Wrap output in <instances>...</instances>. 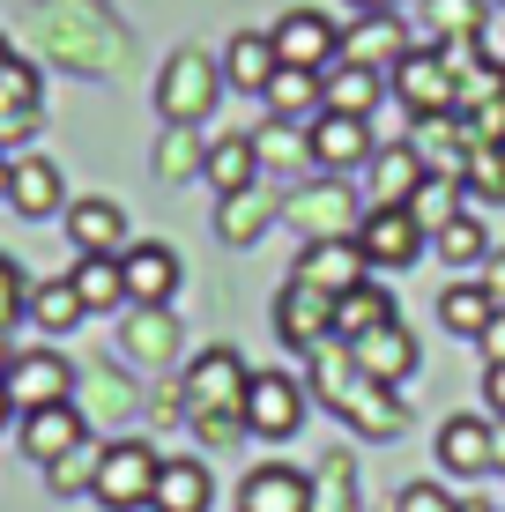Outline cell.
<instances>
[{"label":"cell","instance_id":"e0dca14e","mask_svg":"<svg viewBox=\"0 0 505 512\" xmlns=\"http://www.w3.org/2000/svg\"><path fill=\"white\" fill-rule=\"evenodd\" d=\"M52 45H60L75 67H112V52H119V30L104 23V15H90L82 0H67V8H52Z\"/></svg>","mask_w":505,"mask_h":512},{"label":"cell","instance_id":"7dc6e473","mask_svg":"<svg viewBox=\"0 0 505 512\" xmlns=\"http://www.w3.org/2000/svg\"><path fill=\"white\" fill-rule=\"evenodd\" d=\"M394 512H461L454 498H446V490L439 483H409L402 490V498H394Z\"/></svg>","mask_w":505,"mask_h":512},{"label":"cell","instance_id":"7a4b0ae2","mask_svg":"<svg viewBox=\"0 0 505 512\" xmlns=\"http://www.w3.org/2000/svg\"><path fill=\"white\" fill-rule=\"evenodd\" d=\"M156 446L149 438H112V446H97V475H90V498L104 512H142L156 498Z\"/></svg>","mask_w":505,"mask_h":512},{"label":"cell","instance_id":"681fc988","mask_svg":"<svg viewBox=\"0 0 505 512\" xmlns=\"http://www.w3.org/2000/svg\"><path fill=\"white\" fill-rule=\"evenodd\" d=\"M483 401H491V416H505V364L483 372Z\"/></svg>","mask_w":505,"mask_h":512},{"label":"cell","instance_id":"7bdbcfd3","mask_svg":"<svg viewBox=\"0 0 505 512\" xmlns=\"http://www.w3.org/2000/svg\"><path fill=\"white\" fill-rule=\"evenodd\" d=\"M253 156H260V171H290V164H312V141L290 127V119H268V127L253 134Z\"/></svg>","mask_w":505,"mask_h":512},{"label":"cell","instance_id":"cb8c5ba5","mask_svg":"<svg viewBox=\"0 0 505 512\" xmlns=\"http://www.w3.org/2000/svg\"><path fill=\"white\" fill-rule=\"evenodd\" d=\"M38 67L30 60H8L0 67V149H15V141L38 134Z\"/></svg>","mask_w":505,"mask_h":512},{"label":"cell","instance_id":"d4e9b609","mask_svg":"<svg viewBox=\"0 0 505 512\" xmlns=\"http://www.w3.org/2000/svg\"><path fill=\"white\" fill-rule=\"evenodd\" d=\"M498 297H491V282H446V290H439V327L446 334H461V342H483V327H491L498 320Z\"/></svg>","mask_w":505,"mask_h":512},{"label":"cell","instance_id":"f907efd6","mask_svg":"<svg viewBox=\"0 0 505 512\" xmlns=\"http://www.w3.org/2000/svg\"><path fill=\"white\" fill-rule=\"evenodd\" d=\"M483 357H491V364H505V312H498L491 327H483Z\"/></svg>","mask_w":505,"mask_h":512},{"label":"cell","instance_id":"816d5d0a","mask_svg":"<svg viewBox=\"0 0 505 512\" xmlns=\"http://www.w3.org/2000/svg\"><path fill=\"white\" fill-rule=\"evenodd\" d=\"M402 0H357V15H394Z\"/></svg>","mask_w":505,"mask_h":512},{"label":"cell","instance_id":"9f6ffc18","mask_svg":"<svg viewBox=\"0 0 505 512\" xmlns=\"http://www.w3.org/2000/svg\"><path fill=\"white\" fill-rule=\"evenodd\" d=\"M8 60H15V52H8V38H0V67H8Z\"/></svg>","mask_w":505,"mask_h":512},{"label":"cell","instance_id":"9c48e42d","mask_svg":"<svg viewBox=\"0 0 505 512\" xmlns=\"http://www.w3.org/2000/svg\"><path fill=\"white\" fill-rule=\"evenodd\" d=\"M424 231H416V216L409 208H364V223H357V253H364V268H409V260H424Z\"/></svg>","mask_w":505,"mask_h":512},{"label":"cell","instance_id":"52a82bcc","mask_svg":"<svg viewBox=\"0 0 505 512\" xmlns=\"http://www.w3.org/2000/svg\"><path fill=\"white\" fill-rule=\"evenodd\" d=\"M298 423H305V379H290V372H253L246 379V431L253 438L283 446Z\"/></svg>","mask_w":505,"mask_h":512},{"label":"cell","instance_id":"7402d4cb","mask_svg":"<svg viewBox=\"0 0 505 512\" xmlns=\"http://www.w3.org/2000/svg\"><path fill=\"white\" fill-rule=\"evenodd\" d=\"M491 446H498V431L483 416H446L439 423V468L446 475H498Z\"/></svg>","mask_w":505,"mask_h":512},{"label":"cell","instance_id":"e575fe53","mask_svg":"<svg viewBox=\"0 0 505 512\" xmlns=\"http://www.w3.org/2000/svg\"><path fill=\"white\" fill-rule=\"evenodd\" d=\"M387 320H394V297L379 290V282H357V290L335 297V342H357V334H372Z\"/></svg>","mask_w":505,"mask_h":512},{"label":"cell","instance_id":"8d00e7d4","mask_svg":"<svg viewBox=\"0 0 505 512\" xmlns=\"http://www.w3.org/2000/svg\"><path fill=\"white\" fill-rule=\"evenodd\" d=\"M461 193H468L461 179H439V171H431V179L409 193V216H416V231H424V238H439L446 223L461 216Z\"/></svg>","mask_w":505,"mask_h":512},{"label":"cell","instance_id":"db71d44e","mask_svg":"<svg viewBox=\"0 0 505 512\" xmlns=\"http://www.w3.org/2000/svg\"><path fill=\"white\" fill-rule=\"evenodd\" d=\"M8 416H15V401H8V386H0V431H8Z\"/></svg>","mask_w":505,"mask_h":512},{"label":"cell","instance_id":"74e56055","mask_svg":"<svg viewBox=\"0 0 505 512\" xmlns=\"http://www.w3.org/2000/svg\"><path fill=\"white\" fill-rule=\"evenodd\" d=\"M312 512H357V461L342 446L312 468Z\"/></svg>","mask_w":505,"mask_h":512},{"label":"cell","instance_id":"11a10c76","mask_svg":"<svg viewBox=\"0 0 505 512\" xmlns=\"http://www.w3.org/2000/svg\"><path fill=\"white\" fill-rule=\"evenodd\" d=\"M491 461H498V475H505V431H498V446H491Z\"/></svg>","mask_w":505,"mask_h":512},{"label":"cell","instance_id":"d6986e66","mask_svg":"<svg viewBox=\"0 0 505 512\" xmlns=\"http://www.w3.org/2000/svg\"><path fill=\"white\" fill-rule=\"evenodd\" d=\"M290 275H298V282H312V290H327V297H342V290H357V282H372V268H364V253H357V238L305 245Z\"/></svg>","mask_w":505,"mask_h":512},{"label":"cell","instance_id":"6f0895ef","mask_svg":"<svg viewBox=\"0 0 505 512\" xmlns=\"http://www.w3.org/2000/svg\"><path fill=\"white\" fill-rule=\"evenodd\" d=\"M461 512H491V505H461Z\"/></svg>","mask_w":505,"mask_h":512},{"label":"cell","instance_id":"d590c367","mask_svg":"<svg viewBox=\"0 0 505 512\" xmlns=\"http://www.w3.org/2000/svg\"><path fill=\"white\" fill-rule=\"evenodd\" d=\"M30 320H38L45 334H67V327H82V320H90V312H82L75 282H67V275H52V282H30Z\"/></svg>","mask_w":505,"mask_h":512},{"label":"cell","instance_id":"4316f807","mask_svg":"<svg viewBox=\"0 0 505 512\" xmlns=\"http://www.w3.org/2000/svg\"><path fill=\"white\" fill-rule=\"evenodd\" d=\"M364 171H372V208H409V193L431 179L424 156H416L409 141H402V149H372V164H364Z\"/></svg>","mask_w":505,"mask_h":512},{"label":"cell","instance_id":"ab89813d","mask_svg":"<svg viewBox=\"0 0 505 512\" xmlns=\"http://www.w3.org/2000/svg\"><path fill=\"white\" fill-rule=\"evenodd\" d=\"M357 386V357H350V342H320L312 349V394L327 401V409H342V394Z\"/></svg>","mask_w":505,"mask_h":512},{"label":"cell","instance_id":"f6af8a7d","mask_svg":"<svg viewBox=\"0 0 505 512\" xmlns=\"http://www.w3.org/2000/svg\"><path fill=\"white\" fill-rule=\"evenodd\" d=\"M45 475H52V490H60V498H75V490H90V475H97V446H75V453H67V461H52Z\"/></svg>","mask_w":505,"mask_h":512},{"label":"cell","instance_id":"f546056e","mask_svg":"<svg viewBox=\"0 0 505 512\" xmlns=\"http://www.w3.org/2000/svg\"><path fill=\"white\" fill-rule=\"evenodd\" d=\"M201 179L216 186V193H238V186L268 179V171H260V156H253V134H223V141H208V156H201Z\"/></svg>","mask_w":505,"mask_h":512},{"label":"cell","instance_id":"ffe728a7","mask_svg":"<svg viewBox=\"0 0 505 512\" xmlns=\"http://www.w3.org/2000/svg\"><path fill=\"white\" fill-rule=\"evenodd\" d=\"M335 416L350 423L357 438H402V431H409V409L394 401V386H379V379H364V372H357L350 394H342Z\"/></svg>","mask_w":505,"mask_h":512},{"label":"cell","instance_id":"603a6c76","mask_svg":"<svg viewBox=\"0 0 505 512\" xmlns=\"http://www.w3.org/2000/svg\"><path fill=\"white\" fill-rule=\"evenodd\" d=\"M60 216H67V238H75L82 253H127V245H134V238H127V208L104 201V193H90V201H67Z\"/></svg>","mask_w":505,"mask_h":512},{"label":"cell","instance_id":"680465c9","mask_svg":"<svg viewBox=\"0 0 505 512\" xmlns=\"http://www.w3.org/2000/svg\"><path fill=\"white\" fill-rule=\"evenodd\" d=\"M498 90H505V82H498Z\"/></svg>","mask_w":505,"mask_h":512},{"label":"cell","instance_id":"d6a6232c","mask_svg":"<svg viewBox=\"0 0 505 512\" xmlns=\"http://www.w3.org/2000/svg\"><path fill=\"white\" fill-rule=\"evenodd\" d=\"M260 97H268V112L290 119V127H312V119L327 112V104H320V75H305V67H275V82Z\"/></svg>","mask_w":505,"mask_h":512},{"label":"cell","instance_id":"ac0fdd59","mask_svg":"<svg viewBox=\"0 0 505 512\" xmlns=\"http://www.w3.org/2000/svg\"><path fill=\"white\" fill-rule=\"evenodd\" d=\"M350 357H357V372L364 379H379V386H402L416 372V334L402 320H387V327H372V334H357L350 342Z\"/></svg>","mask_w":505,"mask_h":512},{"label":"cell","instance_id":"8992f818","mask_svg":"<svg viewBox=\"0 0 505 512\" xmlns=\"http://www.w3.org/2000/svg\"><path fill=\"white\" fill-rule=\"evenodd\" d=\"M275 334H283V349L312 357L320 342H335V297L290 275V282H283V297H275Z\"/></svg>","mask_w":505,"mask_h":512},{"label":"cell","instance_id":"277c9868","mask_svg":"<svg viewBox=\"0 0 505 512\" xmlns=\"http://www.w3.org/2000/svg\"><path fill=\"white\" fill-rule=\"evenodd\" d=\"M283 223H290L305 245H327V238H357L364 208H357L350 179H305V186L283 193Z\"/></svg>","mask_w":505,"mask_h":512},{"label":"cell","instance_id":"9a60e30c","mask_svg":"<svg viewBox=\"0 0 505 512\" xmlns=\"http://www.w3.org/2000/svg\"><path fill=\"white\" fill-rule=\"evenodd\" d=\"M119 275H127V305H171L179 290V253L164 238H134L119 253Z\"/></svg>","mask_w":505,"mask_h":512},{"label":"cell","instance_id":"484cf974","mask_svg":"<svg viewBox=\"0 0 505 512\" xmlns=\"http://www.w3.org/2000/svg\"><path fill=\"white\" fill-rule=\"evenodd\" d=\"M275 67H283V60H275V38H268V30H238V38L223 45V82H231V90H246V97L268 90Z\"/></svg>","mask_w":505,"mask_h":512},{"label":"cell","instance_id":"8fae6325","mask_svg":"<svg viewBox=\"0 0 505 512\" xmlns=\"http://www.w3.org/2000/svg\"><path fill=\"white\" fill-rule=\"evenodd\" d=\"M15 438H23V453L38 468H52V461H67L75 446H90V416L75 409V401H52V409H23L15 416Z\"/></svg>","mask_w":505,"mask_h":512},{"label":"cell","instance_id":"83f0119b","mask_svg":"<svg viewBox=\"0 0 505 512\" xmlns=\"http://www.w3.org/2000/svg\"><path fill=\"white\" fill-rule=\"evenodd\" d=\"M416 15H424L431 45H476L491 30V0H424Z\"/></svg>","mask_w":505,"mask_h":512},{"label":"cell","instance_id":"ee69618b","mask_svg":"<svg viewBox=\"0 0 505 512\" xmlns=\"http://www.w3.org/2000/svg\"><path fill=\"white\" fill-rule=\"evenodd\" d=\"M82 416H104V423H127V416H134V386L119 379V372H97V379H90V409H82Z\"/></svg>","mask_w":505,"mask_h":512},{"label":"cell","instance_id":"1f68e13d","mask_svg":"<svg viewBox=\"0 0 505 512\" xmlns=\"http://www.w3.org/2000/svg\"><path fill=\"white\" fill-rule=\"evenodd\" d=\"M208 498H216V483H208L201 461H164V468H156L149 512H208Z\"/></svg>","mask_w":505,"mask_h":512},{"label":"cell","instance_id":"4fadbf2b","mask_svg":"<svg viewBox=\"0 0 505 512\" xmlns=\"http://www.w3.org/2000/svg\"><path fill=\"white\" fill-rule=\"evenodd\" d=\"M0 201H8L15 216L45 223V216H60V208H67V179H60L52 156H15V164L0 171Z\"/></svg>","mask_w":505,"mask_h":512},{"label":"cell","instance_id":"44dd1931","mask_svg":"<svg viewBox=\"0 0 505 512\" xmlns=\"http://www.w3.org/2000/svg\"><path fill=\"white\" fill-rule=\"evenodd\" d=\"M119 357H134V364H171V357H179V312H171V305H127Z\"/></svg>","mask_w":505,"mask_h":512},{"label":"cell","instance_id":"5b68a950","mask_svg":"<svg viewBox=\"0 0 505 512\" xmlns=\"http://www.w3.org/2000/svg\"><path fill=\"white\" fill-rule=\"evenodd\" d=\"M394 97H402L416 119H446V112H461V75H454V60H446L439 45H409L402 60H394Z\"/></svg>","mask_w":505,"mask_h":512},{"label":"cell","instance_id":"c3c4849f","mask_svg":"<svg viewBox=\"0 0 505 512\" xmlns=\"http://www.w3.org/2000/svg\"><path fill=\"white\" fill-rule=\"evenodd\" d=\"M194 431H201V446H223V453H231L238 438H246V416H194Z\"/></svg>","mask_w":505,"mask_h":512},{"label":"cell","instance_id":"ba28073f","mask_svg":"<svg viewBox=\"0 0 505 512\" xmlns=\"http://www.w3.org/2000/svg\"><path fill=\"white\" fill-rule=\"evenodd\" d=\"M268 38H275V60H283V67H305V75H327V67L342 60V30L327 23L320 8H290Z\"/></svg>","mask_w":505,"mask_h":512},{"label":"cell","instance_id":"4dcf8cb0","mask_svg":"<svg viewBox=\"0 0 505 512\" xmlns=\"http://www.w3.org/2000/svg\"><path fill=\"white\" fill-rule=\"evenodd\" d=\"M402 23H394V15H364V23L357 30H342V60H350V67H372V75H379V67H394V60H402Z\"/></svg>","mask_w":505,"mask_h":512},{"label":"cell","instance_id":"f35d334b","mask_svg":"<svg viewBox=\"0 0 505 512\" xmlns=\"http://www.w3.org/2000/svg\"><path fill=\"white\" fill-rule=\"evenodd\" d=\"M431 253H439L454 275H461V268H483V260H491V231H483L476 216H454L439 238H431Z\"/></svg>","mask_w":505,"mask_h":512},{"label":"cell","instance_id":"b9f144b4","mask_svg":"<svg viewBox=\"0 0 505 512\" xmlns=\"http://www.w3.org/2000/svg\"><path fill=\"white\" fill-rule=\"evenodd\" d=\"M461 186L476 193V201H505V141H468Z\"/></svg>","mask_w":505,"mask_h":512},{"label":"cell","instance_id":"f5cc1de1","mask_svg":"<svg viewBox=\"0 0 505 512\" xmlns=\"http://www.w3.org/2000/svg\"><path fill=\"white\" fill-rule=\"evenodd\" d=\"M8 364H15V342H8V327H0V379H8Z\"/></svg>","mask_w":505,"mask_h":512},{"label":"cell","instance_id":"836d02e7","mask_svg":"<svg viewBox=\"0 0 505 512\" xmlns=\"http://www.w3.org/2000/svg\"><path fill=\"white\" fill-rule=\"evenodd\" d=\"M320 104H327V112H350V119H372V104H379V75H372V67L335 60V67L320 75Z\"/></svg>","mask_w":505,"mask_h":512},{"label":"cell","instance_id":"5bb4252c","mask_svg":"<svg viewBox=\"0 0 505 512\" xmlns=\"http://www.w3.org/2000/svg\"><path fill=\"white\" fill-rule=\"evenodd\" d=\"M268 223H283V186L275 179H253L238 193H216V238L223 245H253Z\"/></svg>","mask_w":505,"mask_h":512},{"label":"cell","instance_id":"60d3db41","mask_svg":"<svg viewBox=\"0 0 505 512\" xmlns=\"http://www.w3.org/2000/svg\"><path fill=\"white\" fill-rule=\"evenodd\" d=\"M201 156H208V141L201 127H164V141H156V179H201Z\"/></svg>","mask_w":505,"mask_h":512},{"label":"cell","instance_id":"2e32d148","mask_svg":"<svg viewBox=\"0 0 505 512\" xmlns=\"http://www.w3.org/2000/svg\"><path fill=\"white\" fill-rule=\"evenodd\" d=\"M238 512H312V468L260 461L246 483H238Z\"/></svg>","mask_w":505,"mask_h":512},{"label":"cell","instance_id":"30bf717a","mask_svg":"<svg viewBox=\"0 0 505 512\" xmlns=\"http://www.w3.org/2000/svg\"><path fill=\"white\" fill-rule=\"evenodd\" d=\"M0 386H8L15 416L23 409H52V401H75V364L52 357V349H15V364H8Z\"/></svg>","mask_w":505,"mask_h":512},{"label":"cell","instance_id":"6da1fadb","mask_svg":"<svg viewBox=\"0 0 505 512\" xmlns=\"http://www.w3.org/2000/svg\"><path fill=\"white\" fill-rule=\"evenodd\" d=\"M223 97V67L208 60L201 45H179L164 60V75H156V112H164V127H201L208 112H216Z\"/></svg>","mask_w":505,"mask_h":512},{"label":"cell","instance_id":"bcb514c9","mask_svg":"<svg viewBox=\"0 0 505 512\" xmlns=\"http://www.w3.org/2000/svg\"><path fill=\"white\" fill-rule=\"evenodd\" d=\"M15 312H30V275H23V268H15V260H8V253H0V327H8V320H15Z\"/></svg>","mask_w":505,"mask_h":512},{"label":"cell","instance_id":"3957f363","mask_svg":"<svg viewBox=\"0 0 505 512\" xmlns=\"http://www.w3.org/2000/svg\"><path fill=\"white\" fill-rule=\"evenodd\" d=\"M246 357H238L231 342L201 349V357H186V379H179V401H186V423L194 416H246Z\"/></svg>","mask_w":505,"mask_h":512},{"label":"cell","instance_id":"f1b7e54d","mask_svg":"<svg viewBox=\"0 0 505 512\" xmlns=\"http://www.w3.org/2000/svg\"><path fill=\"white\" fill-rule=\"evenodd\" d=\"M67 282H75L82 312H127V275H119V253H82Z\"/></svg>","mask_w":505,"mask_h":512},{"label":"cell","instance_id":"7c38bea8","mask_svg":"<svg viewBox=\"0 0 505 512\" xmlns=\"http://www.w3.org/2000/svg\"><path fill=\"white\" fill-rule=\"evenodd\" d=\"M305 141H312V164L327 171V179H350L357 164H372V119H350V112H320L305 127Z\"/></svg>","mask_w":505,"mask_h":512}]
</instances>
